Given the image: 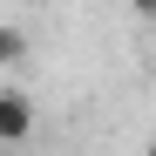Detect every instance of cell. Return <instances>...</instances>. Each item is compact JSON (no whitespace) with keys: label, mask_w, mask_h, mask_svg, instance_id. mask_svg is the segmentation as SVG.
<instances>
[{"label":"cell","mask_w":156,"mask_h":156,"mask_svg":"<svg viewBox=\"0 0 156 156\" xmlns=\"http://www.w3.org/2000/svg\"><path fill=\"white\" fill-rule=\"evenodd\" d=\"M20 61H27V34L0 20V68H20Z\"/></svg>","instance_id":"cell-2"},{"label":"cell","mask_w":156,"mask_h":156,"mask_svg":"<svg viewBox=\"0 0 156 156\" xmlns=\"http://www.w3.org/2000/svg\"><path fill=\"white\" fill-rule=\"evenodd\" d=\"M34 122H41V109H34V95L20 88V82H0V149L27 143V136H34Z\"/></svg>","instance_id":"cell-1"},{"label":"cell","mask_w":156,"mask_h":156,"mask_svg":"<svg viewBox=\"0 0 156 156\" xmlns=\"http://www.w3.org/2000/svg\"><path fill=\"white\" fill-rule=\"evenodd\" d=\"M129 7H136V14H143V20H156V0H129Z\"/></svg>","instance_id":"cell-3"},{"label":"cell","mask_w":156,"mask_h":156,"mask_svg":"<svg viewBox=\"0 0 156 156\" xmlns=\"http://www.w3.org/2000/svg\"><path fill=\"white\" fill-rule=\"evenodd\" d=\"M149 55H156V20H149Z\"/></svg>","instance_id":"cell-4"}]
</instances>
